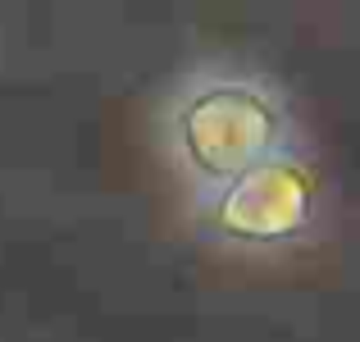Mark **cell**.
Wrapping results in <instances>:
<instances>
[{
	"label": "cell",
	"instance_id": "obj_1",
	"mask_svg": "<svg viewBox=\"0 0 360 342\" xmlns=\"http://www.w3.org/2000/svg\"><path fill=\"white\" fill-rule=\"evenodd\" d=\"M174 151L205 196L297 146L288 96L255 73H205L174 106Z\"/></svg>",
	"mask_w": 360,
	"mask_h": 342
},
{
	"label": "cell",
	"instance_id": "obj_2",
	"mask_svg": "<svg viewBox=\"0 0 360 342\" xmlns=\"http://www.w3.org/2000/svg\"><path fill=\"white\" fill-rule=\"evenodd\" d=\"M201 201L210 237L242 251H288L315 237L324 215V178L306 151L292 146Z\"/></svg>",
	"mask_w": 360,
	"mask_h": 342
}]
</instances>
